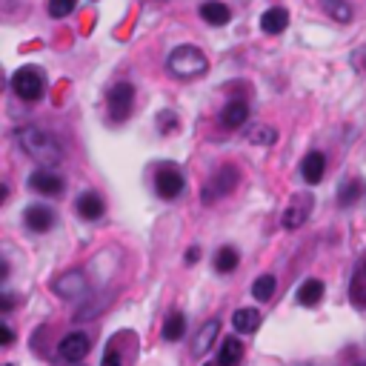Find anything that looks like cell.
Masks as SVG:
<instances>
[{"instance_id": "1", "label": "cell", "mask_w": 366, "mask_h": 366, "mask_svg": "<svg viewBox=\"0 0 366 366\" xmlns=\"http://www.w3.org/2000/svg\"><path fill=\"white\" fill-rule=\"evenodd\" d=\"M17 143L20 149L32 158L38 166L43 169H52L64 161V146L57 143V138L41 126H20L17 129Z\"/></svg>"}, {"instance_id": "2", "label": "cell", "mask_w": 366, "mask_h": 366, "mask_svg": "<svg viewBox=\"0 0 366 366\" xmlns=\"http://www.w3.org/2000/svg\"><path fill=\"white\" fill-rule=\"evenodd\" d=\"M166 66L175 78H183V80H192V78H200L206 69H209V60L206 54L192 46V43H183L177 49H172L169 60H166Z\"/></svg>"}, {"instance_id": "3", "label": "cell", "mask_w": 366, "mask_h": 366, "mask_svg": "<svg viewBox=\"0 0 366 366\" xmlns=\"http://www.w3.org/2000/svg\"><path fill=\"white\" fill-rule=\"evenodd\" d=\"M43 89H46V80H43V72L35 69V66H23L12 75V92L26 101V103H35L43 98Z\"/></svg>"}, {"instance_id": "4", "label": "cell", "mask_w": 366, "mask_h": 366, "mask_svg": "<svg viewBox=\"0 0 366 366\" xmlns=\"http://www.w3.org/2000/svg\"><path fill=\"white\" fill-rule=\"evenodd\" d=\"M237 166H221L215 175H212V180H209V186H203V192H200V200L203 203H215L218 198H226L235 186H237Z\"/></svg>"}, {"instance_id": "5", "label": "cell", "mask_w": 366, "mask_h": 366, "mask_svg": "<svg viewBox=\"0 0 366 366\" xmlns=\"http://www.w3.org/2000/svg\"><path fill=\"white\" fill-rule=\"evenodd\" d=\"M132 103H135V86L120 80L109 89V117L115 124H124V120L132 115Z\"/></svg>"}, {"instance_id": "6", "label": "cell", "mask_w": 366, "mask_h": 366, "mask_svg": "<svg viewBox=\"0 0 366 366\" xmlns=\"http://www.w3.org/2000/svg\"><path fill=\"white\" fill-rule=\"evenodd\" d=\"M312 206H315V200H312V195L309 192H298L292 200H289V206H286V212H284V229H298V226H303L309 221V215H312Z\"/></svg>"}, {"instance_id": "7", "label": "cell", "mask_w": 366, "mask_h": 366, "mask_svg": "<svg viewBox=\"0 0 366 366\" xmlns=\"http://www.w3.org/2000/svg\"><path fill=\"white\" fill-rule=\"evenodd\" d=\"M155 192L158 198L163 200H175L180 192H183V172L177 166H161L158 175H155Z\"/></svg>"}, {"instance_id": "8", "label": "cell", "mask_w": 366, "mask_h": 366, "mask_svg": "<svg viewBox=\"0 0 366 366\" xmlns=\"http://www.w3.org/2000/svg\"><path fill=\"white\" fill-rule=\"evenodd\" d=\"M54 292L60 298H69V300H78L83 295H89V281H86V274L80 269H72L66 274H60V278L54 281Z\"/></svg>"}, {"instance_id": "9", "label": "cell", "mask_w": 366, "mask_h": 366, "mask_svg": "<svg viewBox=\"0 0 366 366\" xmlns=\"http://www.w3.org/2000/svg\"><path fill=\"white\" fill-rule=\"evenodd\" d=\"M89 346H92L89 335H83V332H69L66 338L57 344V355L64 358V360H69V363H80V360L89 355Z\"/></svg>"}, {"instance_id": "10", "label": "cell", "mask_w": 366, "mask_h": 366, "mask_svg": "<svg viewBox=\"0 0 366 366\" xmlns=\"http://www.w3.org/2000/svg\"><path fill=\"white\" fill-rule=\"evenodd\" d=\"M54 221H57V215H54L49 206H43V203H35V206H29V209L23 212V224L32 229V232H38V235L49 232V229L54 226Z\"/></svg>"}, {"instance_id": "11", "label": "cell", "mask_w": 366, "mask_h": 366, "mask_svg": "<svg viewBox=\"0 0 366 366\" xmlns=\"http://www.w3.org/2000/svg\"><path fill=\"white\" fill-rule=\"evenodd\" d=\"M218 335H221V321H215V318L206 321V323L198 329L195 341H192V355H195V358H206V352L215 346Z\"/></svg>"}, {"instance_id": "12", "label": "cell", "mask_w": 366, "mask_h": 366, "mask_svg": "<svg viewBox=\"0 0 366 366\" xmlns=\"http://www.w3.org/2000/svg\"><path fill=\"white\" fill-rule=\"evenodd\" d=\"M29 186H32L38 195H46V198H54L64 192V180L57 175H52L49 169H38L32 177H29Z\"/></svg>"}, {"instance_id": "13", "label": "cell", "mask_w": 366, "mask_h": 366, "mask_svg": "<svg viewBox=\"0 0 366 366\" xmlns=\"http://www.w3.org/2000/svg\"><path fill=\"white\" fill-rule=\"evenodd\" d=\"M323 172H326L323 152H309V155L300 161V175H303V180H307L309 186H315V183L323 180Z\"/></svg>"}, {"instance_id": "14", "label": "cell", "mask_w": 366, "mask_h": 366, "mask_svg": "<svg viewBox=\"0 0 366 366\" xmlns=\"http://www.w3.org/2000/svg\"><path fill=\"white\" fill-rule=\"evenodd\" d=\"M103 212H106V203L98 192H83L78 198V215L83 221H98V218H103Z\"/></svg>"}, {"instance_id": "15", "label": "cell", "mask_w": 366, "mask_h": 366, "mask_svg": "<svg viewBox=\"0 0 366 366\" xmlns=\"http://www.w3.org/2000/svg\"><path fill=\"white\" fill-rule=\"evenodd\" d=\"M286 26H289V12L284 6H272L261 15V29L266 35H281Z\"/></svg>"}, {"instance_id": "16", "label": "cell", "mask_w": 366, "mask_h": 366, "mask_svg": "<svg viewBox=\"0 0 366 366\" xmlns=\"http://www.w3.org/2000/svg\"><path fill=\"white\" fill-rule=\"evenodd\" d=\"M249 120V106H247V101H229L226 106H224V112H221V124L226 126V129H237V126H243Z\"/></svg>"}, {"instance_id": "17", "label": "cell", "mask_w": 366, "mask_h": 366, "mask_svg": "<svg viewBox=\"0 0 366 366\" xmlns=\"http://www.w3.org/2000/svg\"><path fill=\"white\" fill-rule=\"evenodd\" d=\"M200 17L209 26H226L232 20V12H229L226 3H221V0H206V3H200Z\"/></svg>"}, {"instance_id": "18", "label": "cell", "mask_w": 366, "mask_h": 366, "mask_svg": "<svg viewBox=\"0 0 366 366\" xmlns=\"http://www.w3.org/2000/svg\"><path fill=\"white\" fill-rule=\"evenodd\" d=\"M321 298H323V284L318 278H309V281L300 284V289H298V303H300V307L312 309V307H318V303H321Z\"/></svg>"}, {"instance_id": "19", "label": "cell", "mask_w": 366, "mask_h": 366, "mask_svg": "<svg viewBox=\"0 0 366 366\" xmlns=\"http://www.w3.org/2000/svg\"><path fill=\"white\" fill-rule=\"evenodd\" d=\"M232 326H235V332H240V335H252V332H258V326H261V312L258 309H237L235 315H232Z\"/></svg>"}, {"instance_id": "20", "label": "cell", "mask_w": 366, "mask_h": 366, "mask_svg": "<svg viewBox=\"0 0 366 366\" xmlns=\"http://www.w3.org/2000/svg\"><path fill=\"white\" fill-rule=\"evenodd\" d=\"M243 360V344L237 338H226L221 344V352H218V363L221 366H237Z\"/></svg>"}, {"instance_id": "21", "label": "cell", "mask_w": 366, "mask_h": 366, "mask_svg": "<svg viewBox=\"0 0 366 366\" xmlns=\"http://www.w3.org/2000/svg\"><path fill=\"white\" fill-rule=\"evenodd\" d=\"M363 192H366L363 180H360V177H352V180H346L344 186H341V192H338V203H341V206H355V203L363 198Z\"/></svg>"}, {"instance_id": "22", "label": "cell", "mask_w": 366, "mask_h": 366, "mask_svg": "<svg viewBox=\"0 0 366 366\" xmlns=\"http://www.w3.org/2000/svg\"><path fill=\"white\" fill-rule=\"evenodd\" d=\"M237 263H240V255H237L235 247H221V249H218V255H215V269H218L221 274L235 272Z\"/></svg>"}, {"instance_id": "23", "label": "cell", "mask_w": 366, "mask_h": 366, "mask_svg": "<svg viewBox=\"0 0 366 366\" xmlns=\"http://www.w3.org/2000/svg\"><path fill=\"white\" fill-rule=\"evenodd\" d=\"M183 332H186V318H183V312H172L163 323V338L175 344L183 338Z\"/></svg>"}, {"instance_id": "24", "label": "cell", "mask_w": 366, "mask_h": 366, "mask_svg": "<svg viewBox=\"0 0 366 366\" xmlns=\"http://www.w3.org/2000/svg\"><path fill=\"white\" fill-rule=\"evenodd\" d=\"M274 289H278V281H274V274H261V278L252 284V295H255L261 303L272 300V298H274Z\"/></svg>"}, {"instance_id": "25", "label": "cell", "mask_w": 366, "mask_h": 366, "mask_svg": "<svg viewBox=\"0 0 366 366\" xmlns=\"http://www.w3.org/2000/svg\"><path fill=\"white\" fill-rule=\"evenodd\" d=\"M247 140L255 143V146H272L274 140H278V129H272V126H252L247 132Z\"/></svg>"}, {"instance_id": "26", "label": "cell", "mask_w": 366, "mask_h": 366, "mask_svg": "<svg viewBox=\"0 0 366 366\" xmlns=\"http://www.w3.org/2000/svg\"><path fill=\"white\" fill-rule=\"evenodd\" d=\"M75 12V0H49V15L52 17H66Z\"/></svg>"}, {"instance_id": "27", "label": "cell", "mask_w": 366, "mask_h": 366, "mask_svg": "<svg viewBox=\"0 0 366 366\" xmlns=\"http://www.w3.org/2000/svg\"><path fill=\"white\" fill-rule=\"evenodd\" d=\"M326 9H329V15L335 17V20H349L352 17V9L346 6V3H341V0H329V3H326Z\"/></svg>"}, {"instance_id": "28", "label": "cell", "mask_w": 366, "mask_h": 366, "mask_svg": "<svg viewBox=\"0 0 366 366\" xmlns=\"http://www.w3.org/2000/svg\"><path fill=\"white\" fill-rule=\"evenodd\" d=\"M158 126H161L163 132H172V129L177 126V117H175L172 112H163V115H158Z\"/></svg>"}, {"instance_id": "29", "label": "cell", "mask_w": 366, "mask_h": 366, "mask_svg": "<svg viewBox=\"0 0 366 366\" xmlns=\"http://www.w3.org/2000/svg\"><path fill=\"white\" fill-rule=\"evenodd\" d=\"M101 366H124V363H120V352L115 346H109L106 355H103V360H101Z\"/></svg>"}, {"instance_id": "30", "label": "cell", "mask_w": 366, "mask_h": 366, "mask_svg": "<svg viewBox=\"0 0 366 366\" xmlns=\"http://www.w3.org/2000/svg\"><path fill=\"white\" fill-rule=\"evenodd\" d=\"M12 341H15V329L6 323V326H3V338H0V344H3V346H9Z\"/></svg>"}, {"instance_id": "31", "label": "cell", "mask_w": 366, "mask_h": 366, "mask_svg": "<svg viewBox=\"0 0 366 366\" xmlns=\"http://www.w3.org/2000/svg\"><path fill=\"white\" fill-rule=\"evenodd\" d=\"M198 258H200V249H198V247H192V249L186 252V261H189V263H195Z\"/></svg>"}, {"instance_id": "32", "label": "cell", "mask_w": 366, "mask_h": 366, "mask_svg": "<svg viewBox=\"0 0 366 366\" xmlns=\"http://www.w3.org/2000/svg\"><path fill=\"white\" fill-rule=\"evenodd\" d=\"M3 312H12V298H9V292H3Z\"/></svg>"}, {"instance_id": "33", "label": "cell", "mask_w": 366, "mask_h": 366, "mask_svg": "<svg viewBox=\"0 0 366 366\" xmlns=\"http://www.w3.org/2000/svg\"><path fill=\"white\" fill-rule=\"evenodd\" d=\"M355 366H366V363H355Z\"/></svg>"}, {"instance_id": "34", "label": "cell", "mask_w": 366, "mask_h": 366, "mask_svg": "<svg viewBox=\"0 0 366 366\" xmlns=\"http://www.w3.org/2000/svg\"><path fill=\"white\" fill-rule=\"evenodd\" d=\"M300 366H309V363H300Z\"/></svg>"}, {"instance_id": "35", "label": "cell", "mask_w": 366, "mask_h": 366, "mask_svg": "<svg viewBox=\"0 0 366 366\" xmlns=\"http://www.w3.org/2000/svg\"><path fill=\"white\" fill-rule=\"evenodd\" d=\"M323 3H329V0H323Z\"/></svg>"}, {"instance_id": "36", "label": "cell", "mask_w": 366, "mask_h": 366, "mask_svg": "<svg viewBox=\"0 0 366 366\" xmlns=\"http://www.w3.org/2000/svg\"><path fill=\"white\" fill-rule=\"evenodd\" d=\"M6 366H12V363H6Z\"/></svg>"}, {"instance_id": "37", "label": "cell", "mask_w": 366, "mask_h": 366, "mask_svg": "<svg viewBox=\"0 0 366 366\" xmlns=\"http://www.w3.org/2000/svg\"><path fill=\"white\" fill-rule=\"evenodd\" d=\"M363 66H366V64H363Z\"/></svg>"}, {"instance_id": "38", "label": "cell", "mask_w": 366, "mask_h": 366, "mask_svg": "<svg viewBox=\"0 0 366 366\" xmlns=\"http://www.w3.org/2000/svg\"><path fill=\"white\" fill-rule=\"evenodd\" d=\"M363 269H366V266H363Z\"/></svg>"}]
</instances>
